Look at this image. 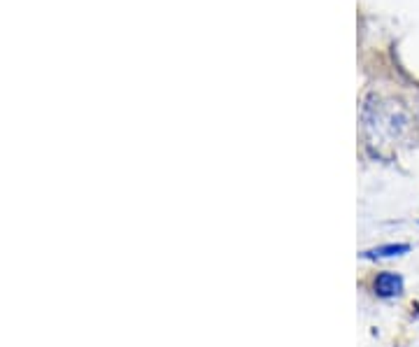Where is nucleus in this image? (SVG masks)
<instances>
[{
  "instance_id": "f257e3e1",
  "label": "nucleus",
  "mask_w": 419,
  "mask_h": 347,
  "mask_svg": "<svg viewBox=\"0 0 419 347\" xmlns=\"http://www.w3.org/2000/svg\"><path fill=\"white\" fill-rule=\"evenodd\" d=\"M373 289L377 296L382 298H394V296H401L403 289H406V282L398 275V273H391V271H384L380 275L375 278L373 282Z\"/></svg>"
},
{
  "instance_id": "f03ea898",
  "label": "nucleus",
  "mask_w": 419,
  "mask_h": 347,
  "mask_svg": "<svg viewBox=\"0 0 419 347\" xmlns=\"http://www.w3.org/2000/svg\"><path fill=\"white\" fill-rule=\"evenodd\" d=\"M410 252L408 243H391V245H380L375 249H368L366 256L368 259H391V256H403Z\"/></svg>"
}]
</instances>
